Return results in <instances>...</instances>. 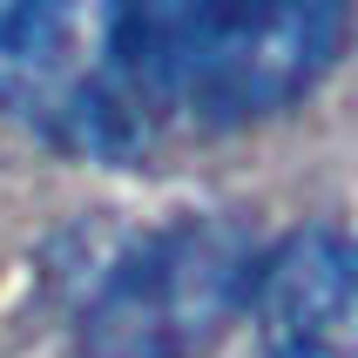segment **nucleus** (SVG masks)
I'll return each mask as SVG.
<instances>
[{
  "instance_id": "obj_2",
  "label": "nucleus",
  "mask_w": 358,
  "mask_h": 358,
  "mask_svg": "<svg viewBox=\"0 0 358 358\" xmlns=\"http://www.w3.org/2000/svg\"><path fill=\"white\" fill-rule=\"evenodd\" d=\"M264 257L230 217L142 230L101 264L75 318V358H203L257 298Z\"/></svg>"
},
{
  "instance_id": "obj_3",
  "label": "nucleus",
  "mask_w": 358,
  "mask_h": 358,
  "mask_svg": "<svg viewBox=\"0 0 358 358\" xmlns=\"http://www.w3.org/2000/svg\"><path fill=\"white\" fill-rule=\"evenodd\" d=\"M0 115L101 169L149 156L156 122L115 61V7L20 0L0 7Z\"/></svg>"
},
{
  "instance_id": "obj_1",
  "label": "nucleus",
  "mask_w": 358,
  "mask_h": 358,
  "mask_svg": "<svg viewBox=\"0 0 358 358\" xmlns=\"http://www.w3.org/2000/svg\"><path fill=\"white\" fill-rule=\"evenodd\" d=\"M345 55V7L324 0H122L115 61L149 122L250 129L284 115Z\"/></svg>"
},
{
  "instance_id": "obj_4",
  "label": "nucleus",
  "mask_w": 358,
  "mask_h": 358,
  "mask_svg": "<svg viewBox=\"0 0 358 358\" xmlns=\"http://www.w3.org/2000/svg\"><path fill=\"white\" fill-rule=\"evenodd\" d=\"M264 358H358V243L298 230L257 278Z\"/></svg>"
}]
</instances>
